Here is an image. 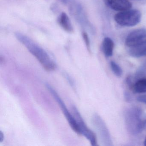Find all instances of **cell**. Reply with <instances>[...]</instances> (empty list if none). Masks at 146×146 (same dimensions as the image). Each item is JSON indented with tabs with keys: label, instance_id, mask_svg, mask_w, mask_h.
I'll return each instance as SVG.
<instances>
[{
	"label": "cell",
	"instance_id": "obj_14",
	"mask_svg": "<svg viewBox=\"0 0 146 146\" xmlns=\"http://www.w3.org/2000/svg\"><path fill=\"white\" fill-rule=\"evenodd\" d=\"M146 76V60L138 68L135 75L136 78H140Z\"/></svg>",
	"mask_w": 146,
	"mask_h": 146
},
{
	"label": "cell",
	"instance_id": "obj_6",
	"mask_svg": "<svg viewBox=\"0 0 146 146\" xmlns=\"http://www.w3.org/2000/svg\"><path fill=\"white\" fill-rule=\"evenodd\" d=\"M146 43V29L136 30L130 33L125 39V43L129 48L137 46Z\"/></svg>",
	"mask_w": 146,
	"mask_h": 146
},
{
	"label": "cell",
	"instance_id": "obj_10",
	"mask_svg": "<svg viewBox=\"0 0 146 146\" xmlns=\"http://www.w3.org/2000/svg\"><path fill=\"white\" fill-rule=\"evenodd\" d=\"M114 44L113 41L108 37L104 38L102 43V50L106 57L108 58L113 54Z\"/></svg>",
	"mask_w": 146,
	"mask_h": 146
},
{
	"label": "cell",
	"instance_id": "obj_12",
	"mask_svg": "<svg viewBox=\"0 0 146 146\" xmlns=\"http://www.w3.org/2000/svg\"><path fill=\"white\" fill-rule=\"evenodd\" d=\"M131 89L136 94L146 93V78L138 80L134 84Z\"/></svg>",
	"mask_w": 146,
	"mask_h": 146
},
{
	"label": "cell",
	"instance_id": "obj_15",
	"mask_svg": "<svg viewBox=\"0 0 146 146\" xmlns=\"http://www.w3.org/2000/svg\"><path fill=\"white\" fill-rule=\"evenodd\" d=\"M82 36L83 39L84 41V43L86 45V47L87 49L89 51V52H91V48H90V40L89 37L87 32L85 31H83L82 33Z\"/></svg>",
	"mask_w": 146,
	"mask_h": 146
},
{
	"label": "cell",
	"instance_id": "obj_9",
	"mask_svg": "<svg viewBox=\"0 0 146 146\" xmlns=\"http://www.w3.org/2000/svg\"><path fill=\"white\" fill-rule=\"evenodd\" d=\"M59 24L61 28L68 33H72L73 28L70 19L65 13H62L58 19Z\"/></svg>",
	"mask_w": 146,
	"mask_h": 146
},
{
	"label": "cell",
	"instance_id": "obj_1",
	"mask_svg": "<svg viewBox=\"0 0 146 146\" xmlns=\"http://www.w3.org/2000/svg\"><path fill=\"white\" fill-rule=\"evenodd\" d=\"M17 39L27 48L29 52L37 60L43 68L48 71L54 70L57 64L55 61L41 47L30 38L20 33L16 35Z\"/></svg>",
	"mask_w": 146,
	"mask_h": 146
},
{
	"label": "cell",
	"instance_id": "obj_18",
	"mask_svg": "<svg viewBox=\"0 0 146 146\" xmlns=\"http://www.w3.org/2000/svg\"><path fill=\"white\" fill-rule=\"evenodd\" d=\"M62 3L64 4V5H67V3H68L69 0H60Z\"/></svg>",
	"mask_w": 146,
	"mask_h": 146
},
{
	"label": "cell",
	"instance_id": "obj_17",
	"mask_svg": "<svg viewBox=\"0 0 146 146\" xmlns=\"http://www.w3.org/2000/svg\"><path fill=\"white\" fill-rule=\"evenodd\" d=\"M124 96L125 98L126 101H130L131 98L130 95L129 93H127V92H125Z\"/></svg>",
	"mask_w": 146,
	"mask_h": 146
},
{
	"label": "cell",
	"instance_id": "obj_16",
	"mask_svg": "<svg viewBox=\"0 0 146 146\" xmlns=\"http://www.w3.org/2000/svg\"><path fill=\"white\" fill-rule=\"evenodd\" d=\"M137 101L146 104V94L140 96L137 98Z\"/></svg>",
	"mask_w": 146,
	"mask_h": 146
},
{
	"label": "cell",
	"instance_id": "obj_19",
	"mask_svg": "<svg viewBox=\"0 0 146 146\" xmlns=\"http://www.w3.org/2000/svg\"><path fill=\"white\" fill-rule=\"evenodd\" d=\"M144 146H146V138L145 139V141H144Z\"/></svg>",
	"mask_w": 146,
	"mask_h": 146
},
{
	"label": "cell",
	"instance_id": "obj_3",
	"mask_svg": "<svg viewBox=\"0 0 146 146\" xmlns=\"http://www.w3.org/2000/svg\"><path fill=\"white\" fill-rule=\"evenodd\" d=\"M141 19V13L137 10H129L120 11L114 16L115 22L122 26L132 27L139 23Z\"/></svg>",
	"mask_w": 146,
	"mask_h": 146
},
{
	"label": "cell",
	"instance_id": "obj_8",
	"mask_svg": "<svg viewBox=\"0 0 146 146\" xmlns=\"http://www.w3.org/2000/svg\"><path fill=\"white\" fill-rule=\"evenodd\" d=\"M93 121L95 126L96 127L101 136L103 137V139L105 138V139L106 140L107 137L108 140V139L110 140L109 139L110 135H109V132L108 131L105 125V123L101 118L100 117L99 115L95 114L93 117Z\"/></svg>",
	"mask_w": 146,
	"mask_h": 146
},
{
	"label": "cell",
	"instance_id": "obj_13",
	"mask_svg": "<svg viewBox=\"0 0 146 146\" xmlns=\"http://www.w3.org/2000/svg\"><path fill=\"white\" fill-rule=\"evenodd\" d=\"M110 66L113 72L117 76L120 77L123 74V70L121 67L115 62L111 61L110 62Z\"/></svg>",
	"mask_w": 146,
	"mask_h": 146
},
{
	"label": "cell",
	"instance_id": "obj_5",
	"mask_svg": "<svg viewBox=\"0 0 146 146\" xmlns=\"http://www.w3.org/2000/svg\"><path fill=\"white\" fill-rule=\"evenodd\" d=\"M72 110L77 123L79 135H82L87 138L90 142L92 146H97V139L95 134L88 127L76 107L73 106Z\"/></svg>",
	"mask_w": 146,
	"mask_h": 146
},
{
	"label": "cell",
	"instance_id": "obj_4",
	"mask_svg": "<svg viewBox=\"0 0 146 146\" xmlns=\"http://www.w3.org/2000/svg\"><path fill=\"white\" fill-rule=\"evenodd\" d=\"M46 86L48 90L50 92L54 100L56 101V102L59 106L60 109H61L64 116L66 118L67 122L69 123L71 128L75 132L79 134L78 126L73 115L69 111L62 99H61L56 91L52 87L48 84H46Z\"/></svg>",
	"mask_w": 146,
	"mask_h": 146
},
{
	"label": "cell",
	"instance_id": "obj_11",
	"mask_svg": "<svg viewBox=\"0 0 146 146\" xmlns=\"http://www.w3.org/2000/svg\"><path fill=\"white\" fill-rule=\"evenodd\" d=\"M129 54L134 58H141L146 56V43L137 46L130 48Z\"/></svg>",
	"mask_w": 146,
	"mask_h": 146
},
{
	"label": "cell",
	"instance_id": "obj_7",
	"mask_svg": "<svg viewBox=\"0 0 146 146\" xmlns=\"http://www.w3.org/2000/svg\"><path fill=\"white\" fill-rule=\"evenodd\" d=\"M108 7L117 11H123L131 8L132 5L128 0H103Z\"/></svg>",
	"mask_w": 146,
	"mask_h": 146
},
{
	"label": "cell",
	"instance_id": "obj_2",
	"mask_svg": "<svg viewBox=\"0 0 146 146\" xmlns=\"http://www.w3.org/2000/svg\"><path fill=\"white\" fill-rule=\"evenodd\" d=\"M141 109L132 108L125 114V121L127 129L132 134L141 133L146 127V116Z\"/></svg>",
	"mask_w": 146,
	"mask_h": 146
}]
</instances>
